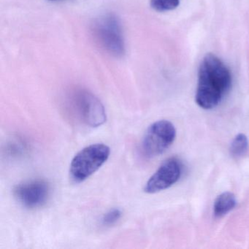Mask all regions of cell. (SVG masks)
Instances as JSON below:
<instances>
[{
  "mask_svg": "<svg viewBox=\"0 0 249 249\" xmlns=\"http://www.w3.org/2000/svg\"><path fill=\"white\" fill-rule=\"evenodd\" d=\"M231 85L230 70L219 58L208 53L199 66L195 101L205 110L214 108L222 101Z\"/></svg>",
  "mask_w": 249,
  "mask_h": 249,
  "instance_id": "cell-1",
  "label": "cell"
},
{
  "mask_svg": "<svg viewBox=\"0 0 249 249\" xmlns=\"http://www.w3.org/2000/svg\"><path fill=\"white\" fill-rule=\"evenodd\" d=\"M110 149L103 143L86 147L72 159L70 177L75 183H80L97 172L108 160Z\"/></svg>",
  "mask_w": 249,
  "mask_h": 249,
  "instance_id": "cell-2",
  "label": "cell"
},
{
  "mask_svg": "<svg viewBox=\"0 0 249 249\" xmlns=\"http://www.w3.org/2000/svg\"><path fill=\"white\" fill-rule=\"evenodd\" d=\"M93 33L100 46L107 53L120 57L125 53V45L119 20L112 14L103 16L94 22Z\"/></svg>",
  "mask_w": 249,
  "mask_h": 249,
  "instance_id": "cell-3",
  "label": "cell"
},
{
  "mask_svg": "<svg viewBox=\"0 0 249 249\" xmlns=\"http://www.w3.org/2000/svg\"><path fill=\"white\" fill-rule=\"evenodd\" d=\"M176 138L174 125L167 120L156 122L147 129L142 142L145 157L153 158L162 154L170 148Z\"/></svg>",
  "mask_w": 249,
  "mask_h": 249,
  "instance_id": "cell-4",
  "label": "cell"
},
{
  "mask_svg": "<svg viewBox=\"0 0 249 249\" xmlns=\"http://www.w3.org/2000/svg\"><path fill=\"white\" fill-rule=\"evenodd\" d=\"M72 98L76 111L86 124L98 127L106 122L104 106L94 94L87 90L79 89L73 93Z\"/></svg>",
  "mask_w": 249,
  "mask_h": 249,
  "instance_id": "cell-5",
  "label": "cell"
},
{
  "mask_svg": "<svg viewBox=\"0 0 249 249\" xmlns=\"http://www.w3.org/2000/svg\"><path fill=\"white\" fill-rule=\"evenodd\" d=\"M182 174V164L177 158L167 159L150 178L144 192L155 194L165 190L177 183Z\"/></svg>",
  "mask_w": 249,
  "mask_h": 249,
  "instance_id": "cell-6",
  "label": "cell"
},
{
  "mask_svg": "<svg viewBox=\"0 0 249 249\" xmlns=\"http://www.w3.org/2000/svg\"><path fill=\"white\" fill-rule=\"evenodd\" d=\"M50 186L43 180H34L18 184L14 190L16 199L30 209L40 208L46 203L50 196Z\"/></svg>",
  "mask_w": 249,
  "mask_h": 249,
  "instance_id": "cell-7",
  "label": "cell"
},
{
  "mask_svg": "<svg viewBox=\"0 0 249 249\" xmlns=\"http://www.w3.org/2000/svg\"><path fill=\"white\" fill-rule=\"evenodd\" d=\"M237 205V199L234 194L224 192L217 196L214 202L213 213L215 217L221 218L232 211Z\"/></svg>",
  "mask_w": 249,
  "mask_h": 249,
  "instance_id": "cell-8",
  "label": "cell"
},
{
  "mask_svg": "<svg viewBox=\"0 0 249 249\" xmlns=\"http://www.w3.org/2000/svg\"><path fill=\"white\" fill-rule=\"evenodd\" d=\"M249 148V140L244 134L240 133L234 137L230 145V151L231 157L239 158L245 155Z\"/></svg>",
  "mask_w": 249,
  "mask_h": 249,
  "instance_id": "cell-9",
  "label": "cell"
},
{
  "mask_svg": "<svg viewBox=\"0 0 249 249\" xmlns=\"http://www.w3.org/2000/svg\"><path fill=\"white\" fill-rule=\"evenodd\" d=\"M150 2L155 11L166 12L176 9L180 4V0H150Z\"/></svg>",
  "mask_w": 249,
  "mask_h": 249,
  "instance_id": "cell-10",
  "label": "cell"
},
{
  "mask_svg": "<svg viewBox=\"0 0 249 249\" xmlns=\"http://www.w3.org/2000/svg\"><path fill=\"white\" fill-rule=\"evenodd\" d=\"M122 215V213L120 209L114 208L110 210L103 215L102 218V224L105 227H110L120 219Z\"/></svg>",
  "mask_w": 249,
  "mask_h": 249,
  "instance_id": "cell-11",
  "label": "cell"
},
{
  "mask_svg": "<svg viewBox=\"0 0 249 249\" xmlns=\"http://www.w3.org/2000/svg\"><path fill=\"white\" fill-rule=\"evenodd\" d=\"M49 1H57V0H49Z\"/></svg>",
  "mask_w": 249,
  "mask_h": 249,
  "instance_id": "cell-12",
  "label": "cell"
}]
</instances>
